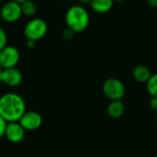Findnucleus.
Segmentation results:
<instances>
[{
  "mask_svg": "<svg viewBox=\"0 0 157 157\" xmlns=\"http://www.w3.org/2000/svg\"><path fill=\"white\" fill-rule=\"evenodd\" d=\"M0 12L3 21L6 23H15L18 21L23 16L21 4L13 0H9L4 3L0 7Z\"/></svg>",
  "mask_w": 157,
  "mask_h": 157,
  "instance_id": "obj_5",
  "label": "nucleus"
},
{
  "mask_svg": "<svg viewBox=\"0 0 157 157\" xmlns=\"http://www.w3.org/2000/svg\"><path fill=\"white\" fill-rule=\"evenodd\" d=\"M75 34V32L74 30H72L71 29H69L68 27H66L62 32V36L64 40H72L74 38Z\"/></svg>",
  "mask_w": 157,
  "mask_h": 157,
  "instance_id": "obj_16",
  "label": "nucleus"
},
{
  "mask_svg": "<svg viewBox=\"0 0 157 157\" xmlns=\"http://www.w3.org/2000/svg\"><path fill=\"white\" fill-rule=\"evenodd\" d=\"M146 2L150 6L154 8H157V0H146Z\"/></svg>",
  "mask_w": 157,
  "mask_h": 157,
  "instance_id": "obj_20",
  "label": "nucleus"
},
{
  "mask_svg": "<svg viewBox=\"0 0 157 157\" xmlns=\"http://www.w3.org/2000/svg\"><path fill=\"white\" fill-rule=\"evenodd\" d=\"M13 1L17 2V3H19V4H22V3H24L25 1H27V0H13Z\"/></svg>",
  "mask_w": 157,
  "mask_h": 157,
  "instance_id": "obj_22",
  "label": "nucleus"
},
{
  "mask_svg": "<svg viewBox=\"0 0 157 157\" xmlns=\"http://www.w3.org/2000/svg\"><path fill=\"white\" fill-rule=\"evenodd\" d=\"M21 9L23 16L27 17H32L36 15L38 11V7L36 3L33 0H27L21 4Z\"/></svg>",
  "mask_w": 157,
  "mask_h": 157,
  "instance_id": "obj_13",
  "label": "nucleus"
},
{
  "mask_svg": "<svg viewBox=\"0 0 157 157\" xmlns=\"http://www.w3.org/2000/svg\"><path fill=\"white\" fill-rule=\"evenodd\" d=\"M2 70H3V68L0 66V75H1V73H2Z\"/></svg>",
  "mask_w": 157,
  "mask_h": 157,
  "instance_id": "obj_25",
  "label": "nucleus"
},
{
  "mask_svg": "<svg viewBox=\"0 0 157 157\" xmlns=\"http://www.w3.org/2000/svg\"><path fill=\"white\" fill-rule=\"evenodd\" d=\"M147 92L151 97L157 98V74H153L148 82L146 83Z\"/></svg>",
  "mask_w": 157,
  "mask_h": 157,
  "instance_id": "obj_14",
  "label": "nucleus"
},
{
  "mask_svg": "<svg viewBox=\"0 0 157 157\" xmlns=\"http://www.w3.org/2000/svg\"><path fill=\"white\" fill-rule=\"evenodd\" d=\"M152 75L153 74L151 70L147 66L143 65V64L135 66L132 70V77L138 83L146 84L148 80L150 79V77L152 76Z\"/></svg>",
  "mask_w": 157,
  "mask_h": 157,
  "instance_id": "obj_10",
  "label": "nucleus"
},
{
  "mask_svg": "<svg viewBox=\"0 0 157 157\" xmlns=\"http://www.w3.org/2000/svg\"><path fill=\"white\" fill-rule=\"evenodd\" d=\"M20 59V53L17 48L12 45H6L0 51V66L3 69L16 67Z\"/></svg>",
  "mask_w": 157,
  "mask_h": 157,
  "instance_id": "obj_6",
  "label": "nucleus"
},
{
  "mask_svg": "<svg viewBox=\"0 0 157 157\" xmlns=\"http://www.w3.org/2000/svg\"><path fill=\"white\" fill-rule=\"evenodd\" d=\"M25 130L20 125L18 121L15 122H7L6 131H5V137L7 141L13 144L21 143L25 137Z\"/></svg>",
  "mask_w": 157,
  "mask_h": 157,
  "instance_id": "obj_8",
  "label": "nucleus"
},
{
  "mask_svg": "<svg viewBox=\"0 0 157 157\" xmlns=\"http://www.w3.org/2000/svg\"><path fill=\"white\" fill-rule=\"evenodd\" d=\"M155 122H156V125H157V111H156V117H155Z\"/></svg>",
  "mask_w": 157,
  "mask_h": 157,
  "instance_id": "obj_26",
  "label": "nucleus"
},
{
  "mask_svg": "<svg viewBox=\"0 0 157 157\" xmlns=\"http://www.w3.org/2000/svg\"><path fill=\"white\" fill-rule=\"evenodd\" d=\"M78 2L81 5H87V4H90L91 0H78Z\"/></svg>",
  "mask_w": 157,
  "mask_h": 157,
  "instance_id": "obj_21",
  "label": "nucleus"
},
{
  "mask_svg": "<svg viewBox=\"0 0 157 157\" xmlns=\"http://www.w3.org/2000/svg\"><path fill=\"white\" fill-rule=\"evenodd\" d=\"M25 131L38 130L42 124V117L36 111H26L18 121Z\"/></svg>",
  "mask_w": 157,
  "mask_h": 157,
  "instance_id": "obj_7",
  "label": "nucleus"
},
{
  "mask_svg": "<svg viewBox=\"0 0 157 157\" xmlns=\"http://www.w3.org/2000/svg\"><path fill=\"white\" fill-rule=\"evenodd\" d=\"M7 45V34L6 30L0 27V51Z\"/></svg>",
  "mask_w": 157,
  "mask_h": 157,
  "instance_id": "obj_15",
  "label": "nucleus"
},
{
  "mask_svg": "<svg viewBox=\"0 0 157 157\" xmlns=\"http://www.w3.org/2000/svg\"><path fill=\"white\" fill-rule=\"evenodd\" d=\"M2 21H3V19H2V16H1V12H0V25H1Z\"/></svg>",
  "mask_w": 157,
  "mask_h": 157,
  "instance_id": "obj_24",
  "label": "nucleus"
},
{
  "mask_svg": "<svg viewBox=\"0 0 157 157\" xmlns=\"http://www.w3.org/2000/svg\"><path fill=\"white\" fill-rule=\"evenodd\" d=\"M89 5L95 12L98 14H105L112 9L114 0H91Z\"/></svg>",
  "mask_w": 157,
  "mask_h": 157,
  "instance_id": "obj_12",
  "label": "nucleus"
},
{
  "mask_svg": "<svg viewBox=\"0 0 157 157\" xmlns=\"http://www.w3.org/2000/svg\"><path fill=\"white\" fill-rule=\"evenodd\" d=\"M26 112L24 98L17 93H6L0 97V116L6 122L19 121Z\"/></svg>",
  "mask_w": 157,
  "mask_h": 157,
  "instance_id": "obj_1",
  "label": "nucleus"
},
{
  "mask_svg": "<svg viewBox=\"0 0 157 157\" xmlns=\"http://www.w3.org/2000/svg\"><path fill=\"white\" fill-rule=\"evenodd\" d=\"M22 80L23 75L17 68L13 67L2 70L0 75V82H2L5 85L11 87H16L21 84Z\"/></svg>",
  "mask_w": 157,
  "mask_h": 157,
  "instance_id": "obj_9",
  "label": "nucleus"
},
{
  "mask_svg": "<svg viewBox=\"0 0 157 157\" xmlns=\"http://www.w3.org/2000/svg\"><path fill=\"white\" fill-rule=\"evenodd\" d=\"M52 1H62V0H52Z\"/></svg>",
  "mask_w": 157,
  "mask_h": 157,
  "instance_id": "obj_27",
  "label": "nucleus"
},
{
  "mask_svg": "<svg viewBox=\"0 0 157 157\" xmlns=\"http://www.w3.org/2000/svg\"><path fill=\"white\" fill-rule=\"evenodd\" d=\"M48 32V24L41 17H32L29 19L23 29L26 40L38 41L45 37Z\"/></svg>",
  "mask_w": 157,
  "mask_h": 157,
  "instance_id": "obj_3",
  "label": "nucleus"
},
{
  "mask_svg": "<svg viewBox=\"0 0 157 157\" xmlns=\"http://www.w3.org/2000/svg\"><path fill=\"white\" fill-rule=\"evenodd\" d=\"M66 27L75 33L83 32L89 25L90 17L88 11L82 5H74L70 6L65 13Z\"/></svg>",
  "mask_w": 157,
  "mask_h": 157,
  "instance_id": "obj_2",
  "label": "nucleus"
},
{
  "mask_svg": "<svg viewBox=\"0 0 157 157\" xmlns=\"http://www.w3.org/2000/svg\"><path fill=\"white\" fill-rule=\"evenodd\" d=\"M125 111L124 104L121 100H113L108 105L107 112L108 115L111 119H119L121 118Z\"/></svg>",
  "mask_w": 157,
  "mask_h": 157,
  "instance_id": "obj_11",
  "label": "nucleus"
},
{
  "mask_svg": "<svg viewBox=\"0 0 157 157\" xmlns=\"http://www.w3.org/2000/svg\"><path fill=\"white\" fill-rule=\"evenodd\" d=\"M149 106L152 109L157 111V98L156 97H152L150 101H149Z\"/></svg>",
  "mask_w": 157,
  "mask_h": 157,
  "instance_id": "obj_18",
  "label": "nucleus"
},
{
  "mask_svg": "<svg viewBox=\"0 0 157 157\" xmlns=\"http://www.w3.org/2000/svg\"><path fill=\"white\" fill-rule=\"evenodd\" d=\"M102 91L110 101L121 100L126 94V87L121 80L118 78H109L104 82Z\"/></svg>",
  "mask_w": 157,
  "mask_h": 157,
  "instance_id": "obj_4",
  "label": "nucleus"
},
{
  "mask_svg": "<svg viewBox=\"0 0 157 157\" xmlns=\"http://www.w3.org/2000/svg\"><path fill=\"white\" fill-rule=\"evenodd\" d=\"M36 42L37 41H34V40H26V46L29 49H33L36 46Z\"/></svg>",
  "mask_w": 157,
  "mask_h": 157,
  "instance_id": "obj_19",
  "label": "nucleus"
},
{
  "mask_svg": "<svg viewBox=\"0 0 157 157\" xmlns=\"http://www.w3.org/2000/svg\"><path fill=\"white\" fill-rule=\"evenodd\" d=\"M125 0H114V2H118V3H121V2H123Z\"/></svg>",
  "mask_w": 157,
  "mask_h": 157,
  "instance_id": "obj_23",
  "label": "nucleus"
},
{
  "mask_svg": "<svg viewBox=\"0 0 157 157\" xmlns=\"http://www.w3.org/2000/svg\"><path fill=\"white\" fill-rule=\"evenodd\" d=\"M6 123L7 122L0 116V139L2 137H4V135H5V131H6Z\"/></svg>",
  "mask_w": 157,
  "mask_h": 157,
  "instance_id": "obj_17",
  "label": "nucleus"
},
{
  "mask_svg": "<svg viewBox=\"0 0 157 157\" xmlns=\"http://www.w3.org/2000/svg\"><path fill=\"white\" fill-rule=\"evenodd\" d=\"M0 3H1V0H0Z\"/></svg>",
  "mask_w": 157,
  "mask_h": 157,
  "instance_id": "obj_28",
  "label": "nucleus"
}]
</instances>
